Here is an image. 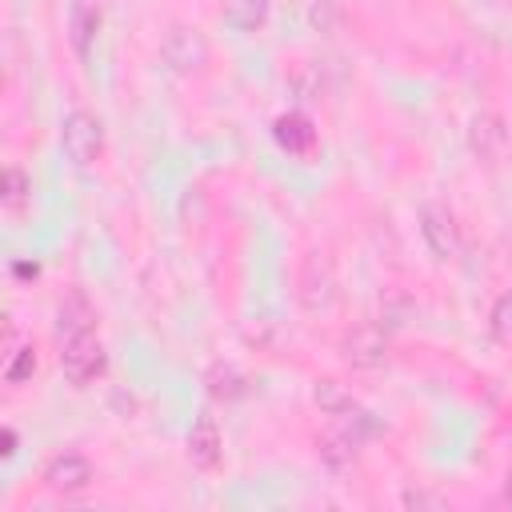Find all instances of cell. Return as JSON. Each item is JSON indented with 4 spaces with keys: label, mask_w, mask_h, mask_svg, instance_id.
Returning a JSON list of instances; mask_svg holds the SVG:
<instances>
[{
    "label": "cell",
    "mask_w": 512,
    "mask_h": 512,
    "mask_svg": "<svg viewBox=\"0 0 512 512\" xmlns=\"http://www.w3.org/2000/svg\"><path fill=\"white\" fill-rule=\"evenodd\" d=\"M420 236H424L428 252L436 260H444V264H452V260L464 256V232H460V224H456V216H452L448 204L428 200L420 208Z\"/></svg>",
    "instance_id": "cell-3"
},
{
    "label": "cell",
    "mask_w": 512,
    "mask_h": 512,
    "mask_svg": "<svg viewBox=\"0 0 512 512\" xmlns=\"http://www.w3.org/2000/svg\"><path fill=\"white\" fill-rule=\"evenodd\" d=\"M488 328L496 336V344H504L512 352V292H500L492 300V312H488Z\"/></svg>",
    "instance_id": "cell-19"
},
{
    "label": "cell",
    "mask_w": 512,
    "mask_h": 512,
    "mask_svg": "<svg viewBox=\"0 0 512 512\" xmlns=\"http://www.w3.org/2000/svg\"><path fill=\"white\" fill-rule=\"evenodd\" d=\"M92 464H88V456H80V452H56V456H48V464H44V472H40V480H44V488L48 492H56V496H76V492H84L88 484H92Z\"/></svg>",
    "instance_id": "cell-7"
},
{
    "label": "cell",
    "mask_w": 512,
    "mask_h": 512,
    "mask_svg": "<svg viewBox=\"0 0 512 512\" xmlns=\"http://www.w3.org/2000/svg\"><path fill=\"white\" fill-rule=\"evenodd\" d=\"M60 148L76 168H92L100 160V152H104V124L92 112L72 108L64 116V124H60Z\"/></svg>",
    "instance_id": "cell-1"
},
{
    "label": "cell",
    "mask_w": 512,
    "mask_h": 512,
    "mask_svg": "<svg viewBox=\"0 0 512 512\" xmlns=\"http://www.w3.org/2000/svg\"><path fill=\"white\" fill-rule=\"evenodd\" d=\"M312 400H316V408L328 412L332 420L344 416L348 408H356V396L348 392V384H340V380H332V376H320V380L312 384Z\"/></svg>",
    "instance_id": "cell-15"
},
{
    "label": "cell",
    "mask_w": 512,
    "mask_h": 512,
    "mask_svg": "<svg viewBox=\"0 0 512 512\" xmlns=\"http://www.w3.org/2000/svg\"><path fill=\"white\" fill-rule=\"evenodd\" d=\"M244 392V376L232 368V364H212L208 368V396H216V400H236Z\"/></svg>",
    "instance_id": "cell-17"
},
{
    "label": "cell",
    "mask_w": 512,
    "mask_h": 512,
    "mask_svg": "<svg viewBox=\"0 0 512 512\" xmlns=\"http://www.w3.org/2000/svg\"><path fill=\"white\" fill-rule=\"evenodd\" d=\"M316 456H320V464L328 468V472H348V468H356V460H360V440H352L344 428H328V432H320L316 436Z\"/></svg>",
    "instance_id": "cell-11"
},
{
    "label": "cell",
    "mask_w": 512,
    "mask_h": 512,
    "mask_svg": "<svg viewBox=\"0 0 512 512\" xmlns=\"http://www.w3.org/2000/svg\"><path fill=\"white\" fill-rule=\"evenodd\" d=\"M36 372V344H8L4 352V380L12 388H20L24 380H32Z\"/></svg>",
    "instance_id": "cell-16"
},
{
    "label": "cell",
    "mask_w": 512,
    "mask_h": 512,
    "mask_svg": "<svg viewBox=\"0 0 512 512\" xmlns=\"http://www.w3.org/2000/svg\"><path fill=\"white\" fill-rule=\"evenodd\" d=\"M28 196H32V180H28L16 164H8V168H4V188H0L4 208H8V212H20V208L28 204Z\"/></svg>",
    "instance_id": "cell-18"
},
{
    "label": "cell",
    "mask_w": 512,
    "mask_h": 512,
    "mask_svg": "<svg viewBox=\"0 0 512 512\" xmlns=\"http://www.w3.org/2000/svg\"><path fill=\"white\" fill-rule=\"evenodd\" d=\"M12 452H16V432L4 428V456H12Z\"/></svg>",
    "instance_id": "cell-21"
},
{
    "label": "cell",
    "mask_w": 512,
    "mask_h": 512,
    "mask_svg": "<svg viewBox=\"0 0 512 512\" xmlns=\"http://www.w3.org/2000/svg\"><path fill=\"white\" fill-rule=\"evenodd\" d=\"M400 504L404 508H448V500L436 496V492H428V488H404L400 492Z\"/></svg>",
    "instance_id": "cell-20"
},
{
    "label": "cell",
    "mask_w": 512,
    "mask_h": 512,
    "mask_svg": "<svg viewBox=\"0 0 512 512\" xmlns=\"http://www.w3.org/2000/svg\"><path fill=\"white\" fill-rule=\"evenodd\" d=\"M160 60H164V68L176 72V76H196V72H204V64H208V40H204L196 28H188V24H176V28H168L164 40H160Z\"/></svg>",
    "instance_id": "cell-5"
},
{
    "label": "cell",
    "mask_w": 512,
    "mask_h": 512,
    "mask_svg": "<svg viewBox=\"0 0 512 512\" xmlns=\"http://www.w3.org/2000/svg\"><path fill=\"white\" fill-rule=\"evenodd\" d=\"M468 148L484 160V164H496L504 152H508V120L500 112H480L472 116L468 124Z\"/></svg>",
    "instance_id": "cell-9"
},
{
    "label": "cell",
    "mask_w": 512,
    "mask_h": 512,
    "mask_svg": "<svg viewBox=\"0 0 512 512\" xmlns=\"http://www.w3.org/2000/svg\"><path fill=\"white\" fill-rule=\"evenodd\" d=\"M92 328H96V308H92V300H88L80 288H72V292L56 304V340L64 344V340L84 336V332H92Z\"/></svg>",
    "instance_id": "cell-10"
},
{
    "label": "cell",
    "mask_w": 512,
    "mask_h": 512,
    "mask_svg": "<svg viewBox=\"0 0 512 512\" xmlns=\"http://www.w3.org/2000/svg\"><path fill=\"white\" fill-rule=\"evenodd\" d=\"M184 452H188V464L200 468V472H216L220 460H224V436H220V424L212 412H200L184 436Z\"/></svg>",
    "instance_id": "cell-6"
},
{
    "label": "cell",
    "mask_w": 512,
    "mask_h": 512,
    "mask_svg": "<svg viewBox=\"0 0 512 512\" xmlns=\"http://www.w3.org/2000/svg\"><path fill=\"white\" fill-rule=\"evenodd\" d=\"M220 12L236 32H260L268 24L272 0H220Z\"/></svg>",
    "instance_id": "cell-14"
},
{
    "label": "cell",
    "mask_w": 512,
    "mask_h": 512,
    "mask_svg": "<svg viewBox=\"0 0 512 512\" xmlns=\"http://www.w3.org/2000/svg\"><path fill=\"white\" fill-rule=\"evenodd\" d=\"M332 300H336L332 264H328L320 252H312V256L300 264V304H304L308 312H324V308H332Z\"/></svg>",
    "instance_id": "cell-8"
},
{
    "label": "cell",
    "mask_w": 512,
    "mask_h": 512,
    "mask_svg": "<svg viewBox=\"0 0 512 512\" xmlns=\"http://www.w3.org/2000/svg\"><path fill=\"white\" fill-rule=\"evenodd\" d=\"M104 368H108V352L96 340V332H84V336H72L60 344V372L72 388L96 384L104 376Z\"/></svg>",
    "instance_id": "cell-2"
},
{
    "label": "cell",
    "mask_w": 512,
    "mask_h": 512,
    "mask_svg": "<svg viewBox=\"0 0 512 512\" xmlns=\"http://www.w3.org/2000/svg\"><path fill=\"white\" fill-rule=\"evenodd\" d=\"M388 348H392L388 328L376 324V320H360V324H352V328L340 336V356H344L352 368H360V372L380 368V364L388 360Z\"/></svg>",
    "instance_id": "cell-4"
},
{
    "label": "cell",
    "mask_w": 512,
    "mask_h": 512,
    "mask_svg": "<svg viewBox=\"0 0 512 512\" xmlns=\"http://www.w3.org/2000/svg\"><path fill=\"white\" fill-rule=\"evenodd\" d=\"M504 500L512 504V464H508V472H504Z\"/></svg>",
    "instance_id": "cell-23"
},
{
    "label": "cell",
    "mask_w": 512,
    "mask_h": 512,
    "mask_svg": "<svg viewBox=\"0 0 512 512\" xmlns=\"http://www.w3.org/2000/svg\"><path fill=\"white\" fill-rule=\"evenodd\" d=\"M96 32H100V0H72V8H68V40H72L76 56H88Z\"/></svg>",
    "instance_id": "cell-13"
},
{
    "label": "cell",
    "mask_w": 512,
    "mask_h": 512,
    "mask_svg": "<svg viewBox=\"0 0 512 512\" xmlns=\"http://www.w3.org/2000/svg\"><path fill=\"white\" fill-rule=\"evenodd\" d=\"M12 272H16V276H36V272H40V268H36V264H16V268H12Z\"/></svg>",
    "instance_id": "cell-22"
},
{
    "label": "cell",
    "mask_w": 512,
    "mask_h": 512,
    "mask_svg": "<svg viewBox=\"0 0 512 512\" xmlns=\"http://www.w3.org/2000/svg\"><path fill=\"white\" fill-rule=\"evenodd\" d=\"M272 136L288 156H308L316 148V128L304 112H284L272 120Z\"/></svg>",
    "instance_id": "cell-12"
}]
</instances>
